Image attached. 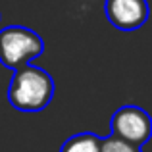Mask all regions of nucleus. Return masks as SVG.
Returning a JSON list of instances; mask_svg holds the SVG:
<instances>
[{"label":"nucleus","instance_id":"obj_1","mask_svg":"<svg viewBox=\"0 0 152 152\" xmlns=\"http://www.w3.org/2000/svg\"><path fill=\"white\" fill-rule=\"evenodd\" d=\"M54 96L50 73L37 66H25L14 73L8 87V100L19 112H41Z\"/></svg>","mask_w":152,"mask_h":152},{"label":"nucleus","instance_id":"obj_2","mask_svg":"<svg viewBox=\"0 0 152 152\" xmlns=\"http://www.w3.org/2000/svg\"><path fill=\"white\" fill-rule=\"evenodd\" d=\"M45 52V41L29 27L10 25L0 31V62L18 71Z\"/></svg>","mask_w":152,"mask_h":152},{"label":"nucleus","instance_id":"obj_3","mask_svg":"<svg viewBox=\"0 0 152 152\" xmlns=\"http://www.w3.org/2000/svg\"><path fill=\"white\" fill-rule=\"evenodd\" d=\"M112 135L139 146L152 139V118L141 106H121L112 115Z\"/></svg>","mask_w":152,"mask_h":152},{"label":"nucleus","instance_id":"obj_4","mask_svg":"<svg viewBox=\"0 0 152 152\" xmlns=\"http://www.w3.org/2000/svg\"><path fill=\"white\" fill-rule=\"evenodd\" d=\"M150 8L146 0H108L106 15L114 27L121 31H135L148 19Z\"/></svg>","mask_w":152,"mask_h":152},{"label":"nucleus","instance_id":"obj_5","mask_svg":"<svg viewBox=\"0 0 152 152\" xmlns=\"http://www.w3.org/2000/svg\"><path fill=\"white\" fill-rule=\"evenodd\" d=\"M102 137L94 133H77L62 145L60 152H100Z\"/></svg>","mask_w":152,"mask_h":152},{"label":"nucleus","instance_id":"obj_6","mask_svg":"<svg viewBox=\"0 0 152 152\" xmlns=\"http://www.w3.org/2000/svg\"><path fill=\"white\" fill-rule=\"evenodd\" d=\"M100 152H142V150L131 142L123 141V139L115 137V135H108L100 142Z\"/></svg>","mask_w":152,"mask_h":152}]
</instances>
